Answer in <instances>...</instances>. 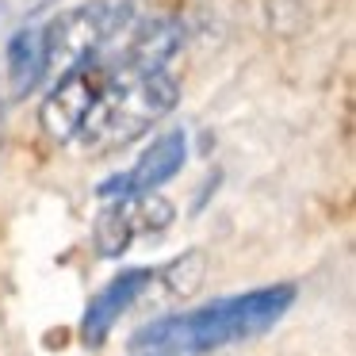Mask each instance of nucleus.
I'll list each match as a JSON object with an SVG mask.
<instances>
[{"instance_id":"9d476101","label":"nucleus","mask_w":356,"mask_h":356,"mask_svg":"<svg viewBox=\"0 0 356 356\" xmlns=\"http://www.w3.org/2000/svg\"><path fill=\"white\" fill-rule=\"evenodd\" d=\"M161 276H165V284H169L172 295H195L203 284V276H207V257H203L200 249H192V253L177 257Z\"/></svg>"},{"instance_id":"f03ea898","label":"nucleus","mask_w":356,"mask_h":356,"mask_svg":"<svg viewBox=\"0 0 356 356\" xmlns=\"http://www.w3.org/2000/svg\"><path fill=\"white\" fill-rule=\"evenodd\" d=\"M177 104H180V81L169 70L123 73V70H111L108 65V81H104L77 142L85 149H92V154L123 149L134 138H142L146 131H154Z\"/></svg>"},{"instance_id":"6e6552de","label":"nucleus","mask_w":356,"mask_h":356,"mask_svg":"<svg viewBox=\"0 0 356 356\" xmlns=\"http://www.w3.org/2000/svg\"><path fill=\"white\" fill-rule=\"evenodd\" d=\"M149 284H154V272L149 268L119 272L108 287H100V291L92 295V302H88V310H85V322H81V337H85L88 345H104L108 333L115 330V322L131 310V302L138 299Z\"/></svg>"},{"instance_id":"20e7f679","label":"nucleus","mask_w":356,"mask_h":356,"mask_svg":"<svg viewBox=\"0 0 356 356\" xmlns=\"http://www.w3.org/2000/svg\"><path fill=\"white\" fill-rule=\"evenodd\" d=\"M104 81H108V65L104 62H85L77 70L54 77V88L42 96V108H39V127L47 131V138H54L58 146L77 142Z\"/></svg>"},{"instance_id":"0eeeda50","label":"nucleus","mask_w":356,"mask_h":356,"mask_svg":"<svg viewBox=\"0 0 356 356\" xmlns=\"http://www.w3.org/2000/svg\"><path fill=\"white\" fill-rule=\"evenodd\" d=\"M188 161V134L184 131H165L161 138H154V146L142 149V157L131 165V172L111 177L100 188V195L115 200V195H134V192H157L165 180H172Z\"/></svg>"},{"instance_id":"7ed1b4c3","label":"nucleus","mask_w":356,"mask_h":356,"mask_svg":"<svg viewBox=\"0 0 356 356\" xmlns=\"http://www.w3.org/2000/svg\"><path fill=\"white\" fill-rule=\"evenodd\" d=\"M134 19H138L134 0H85V4L58 12L50 24H42L47 77H62L85 62H96L111 42L123 39V31Z\"/></svg>"},{"instance_id":"1a4fd4ad","label":"nucleus","mask_w":356,"mask_h":356,"mask_svg":"<svg viewBox=\"0 0 356 356\" xmlns=\"http://www.w3.org/2000/svg\"><path fill=\"white\" fill-rule=\"evenodd\" d=\"M4 70H8V85L16 96H27L47 81V35H42V27H19L12 35Z\"/></svg>"},{"instance_id":"f257e3e1","label":"nucleus","mask_w":356,"mask_h":356,"mask_svg":"<svg viewBox=\"0 0 356 356\" xmlns=\"http://www.w3.org/2000/svg\"><path fill=\"white\" fill-rule=\"evenodd\" d=\"M291 302H295L291 284H272L245 295H230V299L207 302V307L188 310V314H169L142 325L134 333V348L138 353H161V356L215 353V348L261 337L264 330H272L291 310Z\"/></svg>"},{"instance_id":"39448f33","label":"nucleus","mask_w":356,"mask_h":356,"mask_svg":"<svg viewBox=\"0 0 356 356\" xmlns=\"http://www.w3.org/2000/svg\"><path fill=\"white\" fill-rule=\"evenodd\" d=\"M172 222V203L157 192H134L115 195V203L100 211L92 226V241L100 257H119L131 249L134 238L142 234H161Z\"/></svg>"},{"instance_id":"9b49d317","label":"nucleus","mask_w":356,"mask_h":356,"mask_svg":"<svg viewBox=\"0 0 356 356\" xmlns=\"http://www.w3.org/2000/svg\"><path fill=\"white\" fill-rule=\"evenodd\" d=\"M142 356H161V353H142Z\"/></svg>"},{"instance_id":"423d86ee","label":"nucleus","mask_w":356,"mask_h":356,"mask_svg":"<svg viewBox=\"0 0 356 356\" xmlns=\"http://www.w3.org/2000/svg\"><path fill=\"white\" fill-rule=\"evenodd\" d=\"M127 47L115 62H100L111 65V70L123 73H161L169 70V62L180 54L184 47V24L172 16H149V19H134L127 27Z\"/></svg>"}]
</instances>
